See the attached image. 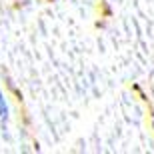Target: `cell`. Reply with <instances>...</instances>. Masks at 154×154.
<instances>
[{
	"label": "cell",
	"instance_id": "cell-1",
	"mask_svg": "<svg viewBox=\"0 0 154 154\" xmlns=\"http://www.w3.org/2000/svg\"><path fill=\"white\" fill-rule=\"evenodd\" d=\"M0 120H8V104H6V98L4 94H2V90H0Z\"/></svg>",
	"mask_w": 154,
	"mask_h": 154
}]
</instances>
